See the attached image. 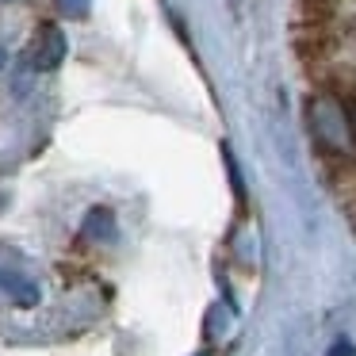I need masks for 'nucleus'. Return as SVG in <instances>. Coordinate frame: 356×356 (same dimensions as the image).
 <instances>
[{
    "mask_svg": "<svg viewBox=\"0 0 356 356\" xmlns=\"http://www.w3.org/2000/svg\"><path fill=\"white\" fill-rule=\"evenodd\" d=\"M54 4L65 19H85L88 8H92V0H54Z\"/></svg>",
    "mask_w": 356,
    "mask_h": 356,
    "instance_id": "39448f33",
    "label": "nucleus"
},
{
    "mask_svg": "<svg viewBox=\"0 0 356 356\" xmlns=\"http://www.w3.org/2000/svg\"><path fill=\"white\" fill-rule=\"evenodd\" d=\"M307 131L314 146L330 157L356 154V104L337 88L307 96Z\"/></svg>",
    "mask_w": 356,
    "mask_h": 356,
    "instance_id": "f257e3e1",
    "label": "nucleus"
},
{
    "mask_svg": "<svg viewBox=\"0 0 356 356\" xmlns=\"http://www.w3.org/2000/svg\"><path fill=\"white\" fill-rule=\"evenodd\" d=\"M200 356H211V353H200Z\"/></svg>",
    "mask_w": 356,
    "mask_h": 356,
    "instance_id": "1a4fd4ad",
    "label": "nucleus"
},
{
    "mask_svg": "<svg viewBox=\"0 0 356 356\" xmlns=\"http://www.w3.org/2000/svg\"><path fill=\"white\" fill-rule=\"evenodd\" d=\"M24 62L35 73H54L65 62V31L58 24H39L24 50Z\"/></svg>",
    "mask_w": 356,
    "mask_h": 356,
    "instance_id": "f03ea898",
    "label": "nucleus"
},
{
    "mask_svg": "<svg viewBox=\"0 0 356 356\" xmlns=\"http://www.w3.org/2000/svg\"><path fill=\"white\" fill-rule=\"evenodd\" d=\"M302 4V12H307L310 19H325L333 8H337V0H299Z\"/></svg>",
    "mask_w": 356,
    "mask_h": 356,
    "instance_id": "423d86ee",
    "label": "nucleus"
},
{
    "mask_svg": "<svg viewBox=\"0 0 356 356\" xmlns=\"http://www.w3.org/2000/svg\"><path fill=\"white\" fill-rule=\"evenodd\" d=\"M330 356H353V348H348V345H337V348H330Z\"/></svg>",
    "mask_w": 356,
    "mask_h": 356,
    "instance_id": "0eeeda50",
    "label": "nucleus"
},
{
    "mask_svg": "<svg viewBox=\"0 0 356 356\" xmlns=\"http://www.w3.org/2000/svg\"><path fill=\"white\" fill-rule=\"evenodd\" d=\"M4 62H8V54H4V50H0V70H4Z\"/></svg>",
    "mask_w": 356,
    "mask_h": 356,
    "instance_id": "6e6552de",
    "label": "nucleus"
},
{
    "mask_svg": "<svg viewBox=\"0 0 356 356\" xmlns=\"http://www.w3.org/2000/svg\"><path fill=\"white\" fill-rule=\"evenodd\" d=\"M0 291L12 295V302H19V307H35L39 302V287L31 280L16 276V272H4V268H0Z\"/></svg>",
    "mask_w": 356,
    "mask_h": 356,
    "instance_id": "7ed1b4c3",
    "label": "nucleus"
},
{
    "mask_svg": "<svg viewBox=\"0 0 356 356\" xmlns=\"http://www.w3.org/2000/svg\"><path fill=\"white\" fill-rule=\"evenodd\" d=\"M85 234L88 238H96V241H108L111 234H115V226H111V211H92V215L85 218Z\"/></svg>",
    "mask_w": 356,
    "mask_h": 356,
    "instance_id": "20e7f679",
    "label": "nucleus"
}]
</instances>
